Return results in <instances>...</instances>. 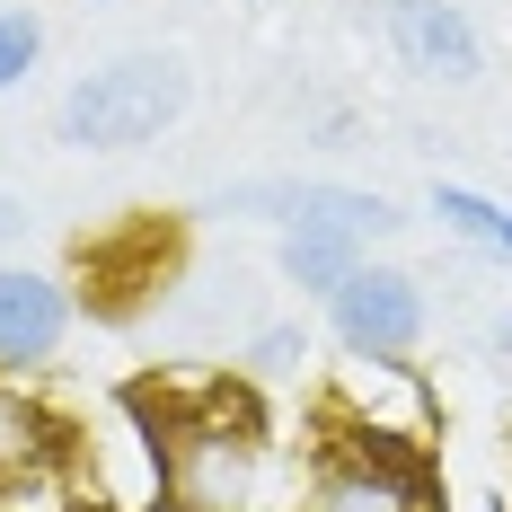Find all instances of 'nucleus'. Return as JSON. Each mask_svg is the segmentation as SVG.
Instances as JSON below:
<instances>
[{
	"mask_svg": "<svg viewBox=\"0 0 512 512\" xmlns=\"http://www.w3.org/2000/svg\"><path fill=\"white\" fill-rule=\"evenodd\" d=\"M9 230H18V204H0V239H9Z\"/></svg>",
	"mask_w": 512,
	"mask_h": 512,
	"instance_id": "13",
	"label": "nucleus"
},
{
	"mask_svg": "<svg viewBox=\"0 0 512 512\" xmlns=\"http://www.w3.org/2000/svg\"><path fill=\"white\" fill-rule=\"evenodd\" d=\"M45 460H53V415L36 398H18V389H0V486L36 477Z\"/></svg>",
	"mask_w": 512,
	"mask_h": 512,
	"instance_id": "8",
	"label": "nucleus"
},
{
	"mask_svg": "<svg viewBox=\"0 0 512 512\" xmlns=\"http://www.w3.org/2000/svg\"><path fill=\"white\" fill-rule=\"evenodd\" d=\"M151 460H159V495L168 512H248L265 486V442L239 407H159L151 424Z\"/></svg>",
	"mask_w": 512,
	"mask_h": 512,
	"instance_id": "1",
	"label": "nucleus"
},
{
	"mask_svg": "<svg viewBox=\"0 0 512 512\" xmlns=\"http://www.w3.org/2000/svg\"><path fill=\"white\" fill-rule=\"evenodd\" d=\"M389 45L407 53L424 80H477V27L460 0H389Z\"/></svg>",
	"mask_w": 512,
	"mask_h": 512,
	"instance_id": "6",
	"label": "nucleus"
},
{
	"mask_svg": "<svg viewBox=\"0 0 512 512\" xmlns=\"http://www.w3.org/2000/svg\"><path fill=\"white\" fill-rule=\"evenodd\" d=\"M265 212V221H283V230H345V239H380V230H398V212L380 204V195H354V186H292V177H256L239 195H221V212Z\"/></svg>",
	"mask_w": 512,
	"mask_h": 512,
	"instance_id": "4",
	"label": "nucleus"
},
{
	"mask_svg": "<svg viewBox=\"0 0 512 512\" xmlns=\"http://www.w3.org/2000/svg\"><path fill=\"white\" fill-rule=\"evenodd\" d=\"M177 106H186V62L177 53H124L53 106V133L71 151H133L159 124H177Z\"/></svg>",
	"mask_w": 512,
	"mask_h": 512,
	"instance_id": "2",
	"label": "nucleus"
},
{
	"mask_svg": "<svg viewBox=\"0 0 512 512\" xmlns=\"http://www.w3.org/2000/svg\"><path fill=\"white\" fill-rule=\"evenodd\" d=\"M327 318H336L345 354H362V362H407L415 336H424V292H415L398 265H354V274L327 292Z\"/></svg>",
	"mask_w": 512,
	"mask_h": 512,
	"instance_id": "3",
	"label": "nucleus"
},
{
	"mask_svg": "<svg viewBox=\"0 0 512 512\" xmlns=\"http://www.w3.org/2000/svg\"><path fill=\"white\" fill-rule=\"evenodd\" d=\"M62 327H71V301L53 292L45 274H18V265H0V371H27V362H45L62 345Z\"/></svg>",
	"mask_w": 512,
	"mask_h": 512,
	"instance_id": "7",
	"label": "nucleus"
},
{
	"mask_svg": "<svg viewBox=\"0 0 512 512\" xmlns=\"http://www.w3.org/2000/svg\"><path fill=\"white\" fill-rule=\"evenodd\" d=\"M36 53H45V27H36L27 9H0V89H18Z\"/></svg>",
	"mask_w": 512,
	"mask_h": 512,
	"instance_id": "11",
	"label": "nucleus"
},
{
	"mask_svg": "<svg viewBox=\"0 0 512 512\" xmlns=\"http://www.w3.org/2000/svg\"><path fill=\"white\" fill-rule=\"evenodd\" d=\"M433 212H442L460 239H477L486 256L512 265V204H486V195H468V186H433Z\"/></svg>",
	"mask_w": 512,
	"mask_h": 512,
	"instance_id": "10",
	"label": "nucleus"
},
{
	"mask_svg": "<svg viewBox=\"0 0 512 512\" xmlns=\"http://www.w3.org/2000/svg\"><path fill=\"white\" fill-rule=\"evenodd\" d=\"M301 354V336H292V327H265V336H256V362H292Z\"/></svg>",
	"mask_w": 512,
	"mask_h": 512,
	"instance_id": "12",
	"label": "nucleus"
},
{
	"mask_svg": "<svg viewBox=\"0 0 512 512\" xmlns=\"http://www.w3.org/2000/svg\"><path fill=\"white\" fill-rule=\"evenodd\" d=\"M354 265H362V239H345V230H283V274L301 292H336Z\"/></svg>",
	"mask_w": 512,
	"mask_h": 512,
	"instance_id": "9",
	"label": "nucleus"
},
{
	"mask_svg": "<svg viewBox=\"0 0 512 512\" xmlns=\"http://www.w3.org/2000/svg\"><path fill=\"white\" fill-rule=\"evenodd\" d=\"M309 512H424V477H415L407 460L354 442V451H336V460L318 468Z\"/></svg>",
	"mask_w": 512,
	"mask_h": 512,
	"instance_id": "5",
	"label": "nucleus"
}]
</instances>
